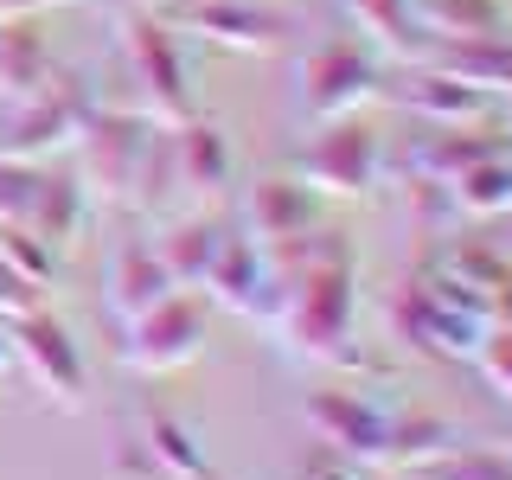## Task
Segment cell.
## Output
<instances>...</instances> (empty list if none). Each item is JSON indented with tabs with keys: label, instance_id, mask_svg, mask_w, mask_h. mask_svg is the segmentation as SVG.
<instances>
[{
	"label": "cell",
	"instance_id": "cb8c5ba5",
	"mask_svg": "<svg viewBox=\"0 0 512 480\" xmlns=\"http://www.w3.org/2000/svg\"><path fill=\"white\" fill-rule=\"evenodd\" d=\"M448 192H455V212H461V218H474V224H487V218L512 212V148H506V154L474 160L468 173H455V180H448Z\"/></svg>",
	"mask_w": 512,
	"mask_h": 480
},
{
	"label": "cell",
	"instance_id": "d4e9b609",
	"mask_svg": "<svg viewBox=\"0 0 512 480\" xmlns=\"http://www.w3.org/2000/svg\"><path fill=\"white\" fill-rule=\"evenodd\" d=\"M461 442V429L448 416H429V410H397V436H391V474H410L423 461L448 455Z\"/></svg>",
	"mask_w": 512,
	"mask_h": 480
},
{
	"label": "cell",
	"instance_id": "9a60e30c",
	"mask_svg": "<svg viewBox=\"0 0 512 480\" xmlns=\"http://www.w3.org/2000/svg\"><path fill=\"white\" fill-rule=\"evenodd\" d=\"M199 295L218 301V308H231V314H250L256 320V314H263V295H269V256H263V244L224 231V244L212 256V269H205Z\"/></svg>",
	"mask_w": 512,
	"mask_h": 480
},
{
	"label": "cell",
	"instance_id": "3957f363",
	"mask_svg": "<svg viewBox=\"0 0 512 480\" xmlns=\"http://www.w3.org/2000/svg\"><path fill=\"white\" fill-rule=\"evenodd\" d=\"M384 96V64L365 39H327L295 71V116L301 122H346Z\"/></svg>",
	"mask_w": 512,
	"mask_h": 480
},
{
	"label": "cell",
	"instance_id": "277c9868",
	"mask_svg": "<svg viewBox=\"0 0 512 480\" xmlns=\"http://www.w3.org/2000/svg\"><path fill=\"white\" fill-rule=\"evenodd\" d=\"M122 20V58H128V77L141 90V109L173 128V122H192L199 103H192V84H186V58H180V26H167L160 13H116Z\"/></svg>",
	"mask_w": 512,
	"mask_h": 480
},
{
	"label": "cell",
	"instance_id": "83f0119b",
	"mask_svg": "<svg viewBox=\"0 0 512 480\" xmlns=\"http://www.w3.org/2000/svg\"><path fill=\"white\" fill-rule=\"evenodd\" d=\"M0 263H7L26 288H45L58 276V250L45 244V237H32L26 224H0Z\"/></svg>",
	"mask_w": 512,
	"mask_h": 480
},
{
	"label": "cell",
	"instance_id": "ab89813d",
	"mask_svg": "<svg viewBox=\"0 0 512 480\" xmlns=\"http://www.w3.org/2000/svg\"><path fill=\"white\" fill-rule=\"evenodd\" d=\"M506 455H512V436H506Z\"/></svg>",
	"mask_w": 512,
	"mask_h": 480
},
{
	"label": "cell",
	"instance_id": "5bb4252c",
	"mask_svg": "<svg viewBox=\"0 0 512 480\" xmlns=\"http://www.w3.org/2000/svg\"><path fill=\"white\" fill-rule=\"evenodd\" d=\"M397 103H404L416 122H429V128H461V122H487L493 96L416 58V64H410V77H404V90H397Z\"/></svg>",
	"mask_w": 512,
	"mask_h": 480
},
{
	"label": "cell",
	"instance_id": "44dd1931",
	"mask_svg": "<svg viewBox=\"0 0 512 480\" xmlns=\"http://www.w3.org/2000/svg\"><path fill=\"white\" fill-rule=\"evenodd\" d=\"M410 13H416V26H423V39H436V45L500 39V32H512L506 0H410Z\"/></svg>",
	"mask_w": 512,
	"mask_h": 480
},
{
	"label": "cell",
	"instance_id": "f35d334b",
	"mask_svg": "<svg viewBox=\"0 0 512 480\" xmlns=\"http://www.w3.org/2000/svg\"><path fill=\"white\" fill-rule=\"evenodd\" d=\"M378 480H410V474H378Z\"/></svg>",
	"mask_w": 512,
	"mask_h": 480
},
{
	"label": "cell",
	"instance_id": "8992f818",
	"mask_svg": "<svg viewBox=\"0 0 512 480\" xmlns=\"http://www.w3.org/2000/svg\"><path fill=\"white\" fill-rule=\"evenodd\" d=\"M96 116V96L77 84V77H52L32 103L7 109V135H0V154L26 160V167H45L52 154H71L84 141V128Z\"/></svg>",
	"mask_w": 512,
	"mask_h": 480
},
{
	"label": "cell",
	"instance_id": "74e56055",
	"mask_svg": "<svg viewBox=\"0 0 512 480\" xmlns=\"http://www.w3.org/2000/svg\"><path fill=\"white\" fill-rule=\"evenodd\" d=\"M500 109H506V135H512V90H506V96H500Z\"/></svg>",
	"mask_w": 512,
	"mask_h": 480
},
{
	"label": "cell",
	"instance_id": "2e32d148",
	"mask_svg": "<svg viewBox=\"0 0 512 480\" xmlns=\"http://www.w3.org/2000/svg\"><path fill=\"white\" fill-rule=\"evenodd\" d=\"M167 295H173V276H167V263H160V250L141 244V237L116 244V256H109V276H103V308L128 327L135 314H148L154 301H167Z\"/></svg>",
	"mask_w": 512,
	"mask_h": 480
},
{
	"label": "cell",
	"instance_id": "d6a6232c",
	"mask_svg": "<svg viewBox=\"0 0 512 480\" xmlns=\"http://www.w3.org/2000/svg\"><path fill=\"white\" fill-rule=\"evenodd\" d=\"M52 7H84V0H0V20H32V13H52Z\"/></svg>",
	"mask_w": 512,
	"mask_h": 480
},
{
	"label": "cell",
	"instance_id": "836d02e7",
	"mask_svg": "<svg viewBox=\"0 0 512 480\" xmlns=\"http://www.w3.org/2000/svg\"><path fill=\"white\" fill-rule=\"evenodd\" d=\"M487 244L512 263V212H500V218H487Z\"/></svg>",
	"mask_w": 512,
	"mask_h": 480
},
{
	"label": "cell",
	"instance_id": "8d00e7d4",
	"mask_svg": "<svg viewBox=\"0 0 512 480\" xmlns=\"http://www.w3.org/2000/svg\"><path fill=\"white\" fill-rule=\"evenodd\" d=\"M7 365H13V340H7V320H0V378H7Z\"/></svg>",
	"mask_w": 512,
	"mask_h": 480
},
{
	"label": "cell",
	"instance_id": "7a4b0ae2",
	"mask_svg": "<svg viewBox=\"0 0 512 480\" xmlns=\"http://www.w3.org/2000/svg\"><path fill=\"white\" fill-rule=\"evenodd\" d=\"M384 327H391L397 346L410 352H429V359H474L493 333V314H487V295L461 288L455 276L442 269H416L391 288L384 301Z\"/></svg>",
	"mask_w": 512,
	"mask_h": 480
},
{
	"label": "cell",
	"instance_id": "603a6c76",
	"mask_svg": "<svg viewBox=\"0 0 512 480\" xmlns=\"http://www.w3.org/2000/svg\"><path fill=\"white\" fill-rule=\"evenodd\" d=\"M224 244V224L218 218H205V212H186V218H173L167 224V237H160V263H167V276L173 288H199L205 282V269H212V256Z\"/></svg>",
	"mask_w": 512,
	"mask_h": 480
},
{
	"label": "cell",
	"instance_id": "d590c367",
	"mask_svg": "<svg viewBox=\"0 0 512 480\" xmlns=\"http://www.w3.org/2000/svg\"><path fill=\"white\" fill-rule=\"evenodd\" d=\"M96 7H109V13H160V7H173V0H96Z\"/></svg>",
	"mask_w": 512,
	"mask_h": 480
},
{
	"label": "cell",
	"instance_id": "7c38bea8",
	"mask_svg": "<svg viewBox=\"0 0 512 480\" xmlns=\"http://www.w3.org/2000/svg\"><path fill=\"white\" fill-rule=\"evenodd\" d=\"M135 455H148L154 480H224L205 455V442L192 436V423H180L173 410H135V436H128Z\"/></svg>",
	"mask_w": 512,
	"mask_h": 480
},
{
	"label": "cell",
	"instance_id": "4316f807",
	"mask_svg": "<svg viewBox=\"0 0 512 480\" xmlns=\"http://www.w3.org/2000/svg\"><path fill=\"white\" fill-rule=\"evenodd\" d=\"M404 212H410V224L429 237V244H442L448 231H455V192H448L442 180H423V173H410L404 180Z\"/></svg>",
	"mask_w": 512,
	"mask_h": 480
},
{
	"label": "cell",
	"instance_id": "5b68a950",
	"mask_svg": "<svg viewBox=\"0 0 512 480\" xmlns=\"http://www.w3.org/2000/svg\"><path fill=\"white\" fill-rule=\"evenodd\" d=\"M295 180L320 199H372L384 180V135L372 122H320V135L295 154Z\"/></svg>",
	"mask_w": 512,
	"mask_h": 480
},
{
	"label": "cell",
	"instance_id": "30bf717a",
	"mask_svg": "<svg viewBox=\"0 0 512 480\" xmlns=\"http://www.w3.org/2000/svg\"><path fill=\"white\" fill-rule=\"evenodd\" d=\"M7 340H13V365H26V378L39 384L58 410H84L90 372H84V352H77L64 320H52L45 308H26V314L7 320Z\"/></svg>",
	"mask_w": 512,
	"mask_h": 480
},
{
	"label": "cell",
	"instance_id": "ffe728a7",
	"mask_svg": "<svg viewBox=\"0 0 512 480\" xmlns=\"http://www.w3.org/2000/svg\"><path fill=\"white\" fill-rule=\"evenodd\" d=\"M84 224H90V192L77 173H52L45 167L39 173V199H32V212H26V231L32 237H45L52 250L64 244H77L84 237Z\"/></svg>",
	"mask_w": 512,
	"mask_h": 480
},
{
	"label": "cell",
	"instance_id": "d6986e66",
	"mask_svg": "<svg viewBox=\"0 0 512 480\" xmlns=\"http://www.w3.org/2000/svg\"><path fill=\"white\" fill-rule=\"evenodd\" d=\"M512 135L506 128H487V122H461V128H436V135L423 141V148L410 154V173H423V180H455V173H468L474 160L487 154H506Z\"/></svg>",
	"mask_w": 512,
	"mask_h": 480
},
{
	"label": "cell",
	"instance_id": "1f68e13d",
	"mask_svg": "<svg viewBox=\"0 0 512 480\" xmlns=\"http://www.w3.org/2000/svg\"><path fill=\"white\" fill-rule=\"evenodd\" d=\"M26 308H39V288H26L7 263H0V320H13V314H26Z\"/></svg>",
	"mask_w": 512,
	"mask_h": 480
},
{
	"label": "cell",
	"instance_id": "ba28073f",
	"mask_svg": "<svg viewBox=\"0 0 512 480\" xmlns=\"http://www.w3.org/2000/svg\"><path fill=\"white\" fill-rule=\"evenodd\" d=\"M154 128H160V122L148 116V109H103V103H96L84 141H77V154H84V192H90V199L128 205V192H135V173H141V154H148Z\"/></svg>",
	"mask_w": 512,
	"mask_h": 480
},
{
	"label": "cell",
	"instance_id": "e575fe53",
	"mask_svg": "<svg viewBox=\"0 0 512 480\" xmlns=\"http://www.w3.org/2000/svg\"><path fill=\"white\" fill-rule=\"evenodd\" d=\"M487 308H493V327H512V276H506L500 288H493V301H487Z\"/></svg>",
	"mask_w": 512,
	"mask_h": 480
},
{
	"label": "cell",
	"instance_id": "484cf974",
	"mask_svg": "<svg viewBox=\"0 0 512 480\" xmlns=\"http://www.w3.org/2000/svg\"><path fill=\"white\" fill-rule=\"evenodd\" d=\"M410 480H512V455L506 448H480V442H455L448 455L410 468Z\"/></svg>",
	"mask_w": 512,
	"mask_h": 480
},
{
	"label": "cell",
	"instance_id": "f1b7e54d",
	"mask_svg": "<svg viewBox=\"0 0 512 480\" xmlns=\"http://www.w3.org/2000/svg\"><path fill=\"white\" fill-rule=\"evenodd\" d=\"M39 173L45 167H26V160L0 154V224H26L32 199H39Z\"/></svg>",
	"mask_w": 512,
	"mask_h": 480
},
{
	"label": "cell",
	"instance_id": "4dcf8cb0",
	"mask_svg": "<svg viewBox=\"0 0 512 480\" xmlns=\"http://www.w3.org/2000/svg\"><path fill=\"white\" fill-rule=\"evenodd\" d=\"M301 480H378V468H359V461H346V455H320V461H308V474Z\"/></svg>",
	"mask_w": 512,
	"mask_h": 480
},
{
	"label": "cell",
	"instance_id": "8fae6325",
	"mask_svg": "<svg viewBox=\"0 0 512 480\" xmlns=\"http://www.w3.org/2000/svg\"><path fill=\"white\" fill-rule=\"evenodd\" d=\"M160 20L199 32L205 45H224V52H276L295 32L282 7H256V0H173L160 7Z\"/></svg>",
	"mask_w": 512,
	"mask_h": 480
},
{
	"label": "cell",
	"instance_id": "52a82bcc",
	"mask_svg": "<svg viewBox=\"0 0 512 480\" xmlns=\"http://www.w3.org/2000/svg\"><path fill=\"white\" fill-rule=\"evenodd\" d=\"M205 308H212V301H205L199 288H173L167 301H154L148 314H135L122 327L128 372L167 378V372H180V365H192V359H199V346H205Z\"/></svg>",
	"mask_w": 512,
	"mask_h": 480
},
{
	"label": "cell",
	"instance_id": "9c48e42d",
	"mask_svg": "<svg viewBox=\"0 0 512 480\" xmlns=\"http://www.w3.org/2000/svg\"><path fill=\"white\" fill-rule=\"evenodd\" d=\"M308 429L333 455L359 461V468L391 474V436H397V404L378 391H314L308 397Z\"/></svg>",
	"mask_w": 512,
	"mask_h": 480
},
{
	"label": "cell",
	"instance_id": "4fadbf2b",
	"mask_svg": "<svg viewBox=\"0 0 512 480\" xmlns=\"http://www.w3.org/2000/svg\"><path fill=\"white\" fill-rule=\"evenodd\" d=\"M167 154H173V173H180L192 212L231 186V141H224L218 122H205V116L173 122V128H167Z\"/></svg>",
	"mask_w": 512,
	"mask_h": 480
},
{
	"label": "cell",
	"instance_id": "e0dca14e",
	"mask_svg": "<svg viewBox=\"0 0 512 480\" xmlns=\"http://www.w3.org/2000/svg\"><path fill=\"white\" fill-rule=\"evenodd\" d=\"M244 224H250V244L276 250L288 237H308L320 224V192H308L301 180H256L244 199Z\"/></svg>",
	"mask_w": 512,
	"mask_h": 480
},
{
	"label": "cell",
	"instance_id": "7402d4cb",
	"mask_svg": "<svg viewBox=\"0 0 512 480\" xmlns=\"http://www.w3.org/2000/svg\"><path fill=\"white\" fill-rule=\"evenodd\" d=\"M346 20L365 32V45H372L378 58H423L429 52V39H423V26H416V13H410V0H346Z\"/></svg>",
	"mask_w": 512,
	"mask_h": 480
},
{
	"label": "cell",
	"instance_id": "ac0fdd59",
	"mask_svg": "<svg viewBox=\"0 0 512 480\" xmlns=\"http://www.w3.org/2000/svg\"><path fill=\"white\" fill-rule=\"evenodd\" d=\"M52 77H58L52 45H45L26 20H0V103L20 109L52 84Z\"/></svg>",
	"mask_w": 512,
	"mask_h": 480
},
{
	"label": "cell",
	"instance_id": "6da1fadb",
	"mask_svg": "<svg viewBox=\"0 0 512 480\" xmlns=\"http://www.w3.org/2000/svg\"><path fill=\"white\" fill-rule=\"evenodd\" d=\"M269 256V295H263V327H276V340L295 359L340 365L352 352V314H359V263L352 244L327 224H314L308 237L263 250Z\"/></svg>",
	"mask_w": 512,
	"mask_h": 480
},
{
	"label": "cell",
	"instance_id": "f546056e",
	"mask_svg": "<svg viewBox=\"0 0 512 480\" xmlns=\"http://www.w3.org/2000/svg\"><path fill=\"white\" fill-rule=\"evenodd\" d=\"M474 365H480V378L493 384V397H506V404H512V327H493L487 346L474 352Z\"/></svg>",
	"mask_w": 512,
	"mask_h": 480
}]
</instances>
